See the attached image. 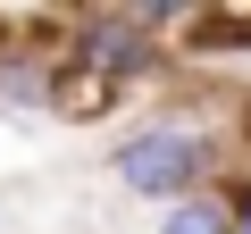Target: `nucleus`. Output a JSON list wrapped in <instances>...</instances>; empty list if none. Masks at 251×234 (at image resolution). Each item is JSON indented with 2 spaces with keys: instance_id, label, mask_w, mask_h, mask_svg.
<instances>
[{
  "instance_id": "0eeeda50",
  "label": "nucleus",
  "mask_w": 251,
  "mask_h": 234,
  "mask_svg": "<svg viewBox=\"0 0 251 234\" xmlns=\"http://www.w3.org/2000/svg\"><path fill=\"white\" fill-rule=\"evenodd\" d=\"M0 34H9V17H0Z\"/></svg>"
},
{
  "instance_id": "f03ea898",
  "label": "nucleus",
  "mask_w": 251,
  "mask_h": 234,
  "mask_svg": "<svg viewBox=\"0 0 251 234\" xmlns=\"http://www.w3.org/2000/svg\"><path fill=\"white\" fill-rule=\"evenodd\" d=\"M67 67H75V75H100V84H117V92H134V84L176 75V50H168L134 9H75V17H67Z\"/></svg>"
},
{
  "instance_id": "423d86ee",
  "label": "nucleus",
  "mask_w": 251,
  "mask_h": 234,
  "mask_svg": "<svg viewBox=\"0 0 251 234\" xmlns=\"http://www.w3.org/2000/svg\"><path fill=\"white\" fill-rule=\"evenodd\" d=\"M234 234H251V192H243V209H234Z\"/></svg>"
},
{
  "instance_id": "7ed1b4c3",
  "label": "nucleus",
  "mask_w": 251,
  "mask_h": 234,
  "mask_svg": "<svg viewBox=\"0 0 251 234\" xmlns=\"http://www.w3.org/2000/svg\"><path fill=\"white\" fill-rule=\"evenodd\" d=\"M243 192H251V167H234L226 184H209V192H193V201L159 209V234H234V209H243Z\"/></svg>"
},
{
  "instance_id": "39448f33",
  "label": "nucleus",
  "mask_w": 251,
  "mask_h": 234,
  "mask_svg": "<svg viewBox=\"0 0 251 234\" xmlns=\"http://www.w3.org/2000/svg\"><path fill=\"white\" fill-rule=\"evenodd\" d=\"M117 109H126V92H117V84L75 75V67L59 59V100H50V117H67V126H100V117H117Z\"/></svg>"
},
{
  "instance_id": "f257e3e1",
  "label": "nucleus",
  "mask_w": 251,
  "mask_h": 234,
  "mask_svg": "<svg viewBox=\"0 0 251 234\" xmlns=\"http://www.w3.org/2000/svg\"><path fill=\"white\" fill-rule=\"evenodd\" d=\"M109 176L126 201H151V209H176L209 184L234 176V142L209 126V117H184V109H151L134 117L117 142H109Z\"/></svg>"
},
{
  "instance_id": "20e7f679",
  "label": "nucleus",
  "mask_w": 251,
  "mask_h": 234,
  "mask_svg": "<svg viewBox=\"0 0 251 234\" xmlns=\"http://www.w3.org/2000/svg\"><path fill=\"white\" fill-rule=\"evenodd\" d=\"M251 50V9H193L184 59H243Z\"/></svg>"
}]
</instances>
